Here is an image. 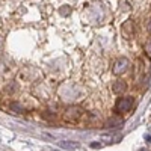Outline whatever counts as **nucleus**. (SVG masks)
Masks as SVG:
<instances>
[{
  "label": "nucleus",
  "mask_w": 151,
  "mask_h": 151,
  "mask_svg": "<svg viewBox=\"0 0 151 151\" xmlns=\"http://www.w3.org/2000/svg\"><path fill=\"white\" fill-rule=\"evenodd\" d=\"M134 100L132 97H121L116 100V104H115V110L118 113H127L130 112V109L133 107Z\"/></svg>",
  "instance_id": "f257e3e1"
},
{
  "label": "nucleus",
  "mask_w": 151,
  "mask_h": 151,
  "mask_svg": "<svg viewBox=\"0 0 151 151\" xmlns=\"http://www.w3.org/2000/svg\"><path fill=\"white\" fill-rule=\"evenodd\" d=\"M129 67H130L129 60H127V59H124V58H121V59H118L115 64H113L112 71H113V74H115V76H119V74H124L125 71H127Z\"/></svg>",
  "instance_id": "f03ea898"
},
{
  "label": "nucleus",
  "mask_w": 151,
  "mask_h": 151,
  "mask_svg": "<svg viewBox=\"0 0 151 151\" xmlns=\"http://www.w3.org/2000/svg\"><path fill=\"white\" fill-rule=\"evenodd\" d=\"M125 89H127V85H125V82L116 80L115 83H113V92H115V94H122V92H125Z\"/></svg>",
  "instance_id": "7ed1b4c3"
},
{
  "label": "nucleus",
  "mask_w": 151,
  "mask_h": 151,
  "mask_svg": "<svg viewBox=\"0 0 151 151\" xmlns=\"http://www.w3.org/2000/svg\"><path fill=\"white\" fill-rule=\"evenodd\" d=\"M60 147H64V148H70V150H74V148H80V144H79V142L64 141V142H60Z\"/></svg>",
  "instance_id": "20e7f679"
},
{
  "label": "nucleus",
  "mask_w": 151,
  "mask_h": 151,
  "mask_svg": "<svg viewBox=\"0 0 151 151\" xmlns=\"http://www.w3.org/2000/svg\"><path fill=\"white\" fill-rule=\"evenodd\" d=\"M121 124V119H110L107 124H106V127H116V125Z\"/></svg>",
  "instance_id": "39448f33"
},
{
  "label": "nucleus",
  "mask_w": 151,
  "mask_h": 151,
  "mask_svg": "<svg viewBox=\"0 0 151 151\" xmlns=\"http://www.w3.org/2000/svg\"><path fill=\"white\" fill-rule=\"evenodd\" d=\"M91 147H92V148H98V147H101V145L97 144V142H94V144H91Z\"/></svg>",
  "instance_id": "423d86ee"
}]
</instances>
